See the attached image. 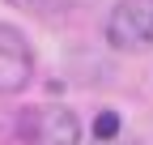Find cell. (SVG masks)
Returning a JSON list of instances; mask_svg holds the SVG:
<instances>
[{
  "mask_svg": "<svg viewBox=\"0 0 153 145\" xmlns=\"http://www.w3.org/2000/svg\"><path fill=\"white\" fill-rule=\"evenodd\" d=\"M72 4H94V0H47V9H72Z\"/></svg>",
  "mask_w": 153,
  "mask_h": 145,
  "instance_id": "6",
  "label": "cell"
},
{
  "mask_svg": "<svg viewBox=\"0 0 153 145\" xmlns=\"http://www.w3.org/2000/svg\"><path fill=\"white\" fill-rule=\"evenodd\" d=\"M13 9H26V13H47V0H9Z\"/></svg>",
  "mask_w": 153,
  "mask_h": 145,
  "instance_id": "5",
  "label": "cell"
},
{
  "mask_svg": "<svg viewBox=\"0 0 153 145\" xmlns=\"http://www.w3.org/2000/svg\"><path fill=\"white\" fill-rule=\"evenodd\" d=\"M34 77V51L17 26L0 22V94H22Z\"/></svg>",
  "mask_w": 153,
  "mask_h": 145,
  "instance_id": "3",
  "label": "cell"
},
{
  "mask_svg": "<svg viewBox=\"0 0 153 145\" xmlns=\"http://www.w3.org/2000/svg\"><path fill=\"white\" fill-rule=\"evenodd\" d=\"M94 137H98V141H115V137H119V115H115V111H98Z\"/></svg>",
  "mask_w": 153,
  "mask_h": 145,
  "instance_id": "4",
  "label": "cell"
},
{
  "mask_svg": "<svg viewBox=\"0 0 153 145\" xmlns=\"http://www.w3.org/2000/svg\"><path fill=\"white\" fill-rule=\"evenodd\" d=\"M106 43L115 51L153 47V0H115L106 17Z\"/></svg>",
  "mask_w": 153,
  "mask_h": 145,
  "instance_id": "1",
  "label": "cell"
},
{
  "mask_svg": "<svg viewBox=\"0 0 153 145\" xmlns=\"http://www.w3.org/2000/svg\"><path fill=\"white\" fill-rule=\"evenodd\" d=\"M22 141L26 145H81V120L60 102L30 107L22 115Z\"/></svg>",
  "mask_w": 153,
  "mask_h": 145,
  "instance_id": "2",
  "label": "cell"
}]
</instances>
